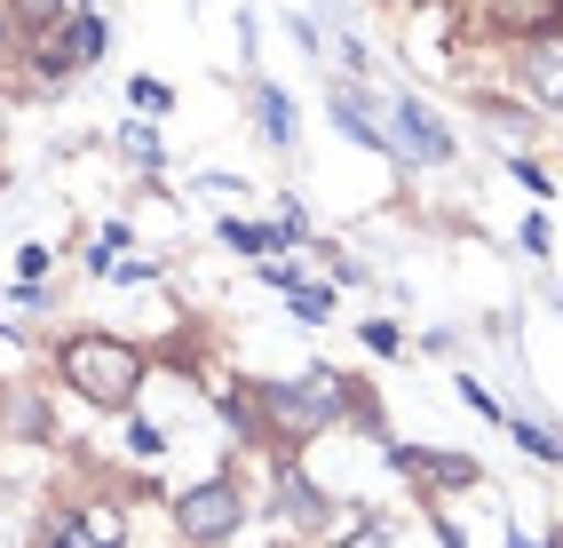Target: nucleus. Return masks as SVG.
Segmentation results:
<instances>
[{"label": "nucleus", "mask_w": 563, "mask_h": 548, "mask_svg": "<svg viewBox=\"0 0 563 548\" xmlns=\"http://www.w3.org/2000/svg\"><path fill=\"white\" fill-rule=\"evenodd\" d=\"M64 374H71V390H88L96 406H128L135 382H143V358L128 342H111V335H88V342L64 350Z\"/></svg>", "instance_id": "nucleus-1"}, {"label": "nucleus", "mask_w": 563, "mask_h": 548, "mask_svg": "<svg viewBox=\"0 0 563 548\" xmlns=\"http://www.w3.org/2000/svg\"><path fill=\"white\" fill-rule=\"evenodd\" d=\"M175 525L191 533V540H222V533H239V485H231V478L191 485V493L175 501Z\"/></svg>", "instance_id": "nucleus-2"}, {"label": "nucleus", "mask_w": 563, "mask_h": 548, "mask_svg": "<svg viewBox=\"0 0 563 548\" xmlns=\"http://www.w3.org/2000/svg\"><path fill=\"white\" fill-rule=\"evenodd\" d=\"M523 88L563 112V32H540V41L523 48Z\"/></svg>", "instance_id": "nucleus-3"}, {"label": "nucleus", "mask_w": 563, "mask_h": 548, "mask_svg": "<svg viewBox=\"0 0 563 548\" xmlns=\"http://www.w3.org/2000/svg\"><path fill=\"white\" fill-rule=\"evenodd\" d=\"M397 135H405V152L412 160H444V152H453V135H444V120H429V103H397Z\"/></svg>", "instance_id": "nucleus-4"}, {"label": "nucleus", "mask_w": 563, "mask_h": 548, "mask_svg": "<svg viewBox=\"0 0 563 548\" xmlns=\"http://www.w3.org/2000/svg\"><path fill=\"white\" fill-rule=\"evenodd\" d=\"M271 406L286 414V421H325V397H333V382H278V390H262Z\"/></svg>", "instance_id": "nucleus-5"}, {"label": "nucleus", "mask_w": 563, "mask_h": 548, "mask_svg": "<svg viewBox=\"0 0 563 548\" xmlns=\"http://www.w3.org/2000/svg\"><path fill=\"white\" fill-rule=\"evenodd\" d=\"M96 48H103V24H96V17H71V32H64V48L48 41V64H88Z\"/></svg>", "instance_id": "nucleus-6"}, {"label": "nucleus", "mask_w": 563, "mask_h": 548, "mask_svg": "<svg viewBox=\"0 0 563 548\" xmlns=\"http://www.w3.org/2000/svg\"><path fill=\"white\" fill-rule=\"evenodd\" d=\"M254 112H262V128H271V143L294 135V112H286V96H278V88H254Z\"/></svg>", "instance_id": "nucleus-7"}, {"label": "nucleus", "mask_w": 563, "mask_h": 548, "mask_svg": "<svg viewBox=\"0 0 563 548\" xmlns=\"http://www.w3.org/2000/svg\"><path fill=\"white\" fill-rule=\"evenodd\" d=\"M222 239H231V246H246V254H254V246H271V239H286V231H254V223H222Z\"/></svg>", "instance_id": "nucleus-8"}, {"label": "nucleus", "mask_w": 563, "mask_h": 548, "mask_svg": "<svg viewBox=\"0 0 563 548\" xmlns=\"http://www.w3.org/2000/svg\"><path fill=\"white\" fill-rule=\"evenodd\" d=\"M286 501H294V517H310V525H318V517H325V501H318V493H310V485H294V493H286Z\"/></svg>", "instance_id": "nucleus-9"}, {"label": "nucleus", "mask_w": 563, "mask_h": 548, "mask_svg": "<svg viewBox=\"0 0 563 548\" xmlns=\"http://www.w3.org/2000/svg\"><path fill=\"white\" fill-rule=\"evenodd\" d=\"M500 17H555V0H500Z\"/></svg>", "instance_id": "nucleus-10"}, {"label": "nucleus", "mask_w": 563, "mask_h": 548, "mask_svg": "<svg viewBox=\"0 0 563 548\" xmlns=\"http://www.w3.org/2000/svg\"><path fill=\"white\" fill-rule=\"evenodd\" d=\"M71 533H80V525H56V533H48L41 548H80V540H71Z\"/></svg>", "instance_id": "nucleus-11"}, {"label": "nucleus", "mask_w": 563, "mask_h": 548, "mask_svg": "<svg viewBox=\"0 0 563 548\" xmlns=\"http://www.w3.org/2000/svg\"><path fill=\"white\" fill-rule=\"evenodd\" d=\"M357 548H382V533H373V540H357Z\"/></svg>", "instance_id": "nucleus-12"}, {"label": "nucleus", "mask_w": 563, "mask_h": 548, "mask_svg": "<svg viewBox=\"0 0 563 548\" xmlns=\"http://www.w3.org/2000/svg\"><path fill=\"white\" fill-rule=\"evenodd\" d=\"M555 548H563V540H555Z\"/></svg>", "instance_id": "nucleus-13"}]
</instances>
